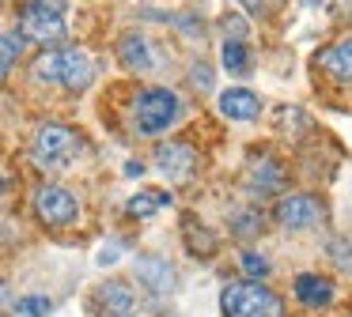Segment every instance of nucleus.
I'll return each instance as SVG.
<instances>
[{
  "mask_svg": "<svg viewBox=\"0 0 352 317\" xmlns=\"http://www.w3.org/2000/svg\"><path fill=\"white\" fill-rule=\"evenodd\" d=\"M122 317H133V314H122Z\"/></svg>",
  "mask_w": 352,
  "mask_h": 317,
  "instance_id": "25",
  "label": "nucleus"
},
{
  "mask_svg": "<svg viewBox=\"0 0 352 317\" xmlns=\"http://www.w3.org/2000/svg\"><path fill=\"white\" fill-rule=\"evenodd\" d=\"M118 57H122V64L129 68V72H152V68H155L152 42H148L144 34H137V30L118 42Z\"/></svg>",
  "mask_w": 352,
  "mask_h": 317,
  "instance_id": "9",
  "label": "nucleus"
},
{
  "mask_svg": "<svg viewBox=\"0 0 352 317\" xmlns=\"http://www.w3.org/2000/svg\"><path fill=\"white\" fill-rule=\"evenodd\" d=\"M54 314V302L46 294H23L16 302V317H50Z\"/></svg>",
  "mask_w": 352,
  "mask_h": 317,
  "instance_id": "20",
  "label": "nucleus"
},
{
  "mask_svg": "<svg viewBox=\"0 0 352 317\" xmlns=\"http://www.w3.org/2000/svg\"><path fill=\"white\" fill-rule=\"evenodd\" d=\"M155 170L170 181V185H182L197 174V151L182 140H167L155 148Z\"/></svg>",
  "mask_w": 352,
  "mask_h": 317,
  "instance_id": "8",
  "label": "nucleus"
},
{
  "mask_svg": "<svg viewBox=\"0 0 352 317\" xmlns=\"http://www.w3.org/2000/svg\"><path fill=\"white\" fill-rule=\"evenodd\" d=\"M318 68L337 83H352V34L329 45V49L318 57Z\"/></svg>",
  "mask_w": 352,
  "mask_h": 317,
  "instance_id": "10",
  "label": "nucleus"
},
{
  "mask_svg": "<svg viewBox=\"0 0 352 317\" xmlns=\"http://www.w3.org/2000/svg\"><path fill=\"white\" fill-rule=\"evenodd\" d=\"M231 226H235V234L239 238H254V234H261V226H265V219L258 215V211H235L231 215Z\"/></svg>",
  "mask_w": 352,
  "mask_h": 317,
  "instance_id": "21",
  "label": "nucleus"
},
{
  "mask_svg": "<svg viewBox=\"0 0 352 317\" xmlns=\"http://www.w3.org/2000/svg\"><path fill=\"white\" fill-rule=\"evenodd\" d=\"M167 204H170V193H163V189H140L137 196H129L125 211H129L133 219H148V215H155V211H163Z\"/></svg>",
  "mask_w": 352,
  "mask_h": 317,
  "instance_id": "15",
  "label": "nucleus"
},
{
  "mask_svg": "<svg viewBox=\"0 0 352 317\" xmlns=\"http://www.w3.org/2000/svg\"><path fill=\"white\" fill-rule=\"evenodd\" d=\"M19 53H23V38L19 34H0V80H8V72L19 60Z\"/></svg>",
  "mask_w": 352,
  "mask_h": 317,
  "instance_id": "17",
  "label": "nucleus"
},
{
  "mask_svg": "<svg viewBox=\"0 0 352 317\" xmlns=\"http://www.w3.org/2000/svg\"><path fill=\"white\" fill-rule=\"evenodd\" d=\"M223 317H284V306L261 279H231L220 291Z\"/></svg>",
  "mask_w": 352,
  "mask_h": 317,
  "instance_id": "4",
  "label": "nucleus"
},
{
  "mask_svg": "<svg viewBox=\"0 0 352 317\" xmlns=\"http://www.w3.org/2000/svg\"><path fill=\"white\" fill-rule=\"evenodd\" d=\"M31 75L65 91H84L95 80V60L84 49H76V45H61V49L38 53V60L31 64Z\"/></svg>",
  "mask_w": 352,
  "mask_h": 317,
  "instance_id": "1",
  "label": "nucleus"
},
{
  "mask_svg": "<svg viewBox=\"0 0 352 317\" xmlns=\"http://www.w3.org/2000/svg\"><path fill=\"white\" fill-rule=\"evenodd\" d=\"M186 246H190V253H212L216 249V238L205 231V226H197V219H186Z\"/></svg>",
  "mask_w": 352,
  "mask_h": 317,
  "instance_id": "18",
  "label": "nucleus"
},
{
  "mask_svg": "<svg viewBox=\"0 0 352 317\" xmlns=\"http://www.w3.org/2000/svg\"><path fill=\"white\" fill-rule=\"evenodd\" d=\"M223 68H228V72H246V68H250V53H246V45L239 42V38H228V42H223Z\"/></svg>",
  "mask_w": 352,
  "mask_h": 317,
  "instance_id": "19",
  "label": "nucleus"
},
{
  "mask_svg": "<svg viewBox=\"0 0 352 317\" xmlns=\"http://www.w3.org/2000/svg\"><path fill=\"white\" fill-rule=\"evenodd\" d=\"M322 204L314 200L311 193H288V196H280L276 200V211H273V219L284 226V231H311V226H318L322 223Z\"/></svg>",
  "mask_w": 352,
  "mask_h": 317,
  "instance_id": "7",
  "label": "nucleus"
},
{
  "mask_svg": "<svg viewBox=\"0 0 352 317\" xmlns=\"http://www.w3.org/2000/svg\"><path fill=\"white\" fill-rule=\"evenodd\" d=\"M95 302H99L102 314L122 317V314H129V309H133L137 294H133V287H129V283H102V287H99V294H95Z\"/></svg>",
  "mask_w": 352,
  "mask_h": 317,
  "instance_id": "14",
  "label": "nucleus"
},
{
  "mask_svg": "<svg viewBox=\"0 0 352 317\" xmlns=\"http://www.w3.org/2000/svg\"><path fill=\"white\" fill-rule=\"evenodd\" d=\"M137 276H140V283H144L152 294L170 291V283H175V272H170V264L160 261V257H140V261H137Z\"/></svg>",
  "mask_w": 352,
  "mask_h": 317,
  "instance_id": "13",
  "label": "nucleus"
},
{
  "mask_svg": "<svg viewBox=\"0 0 352 317\" xmlns=\"http://www.w3.org/2000/svg\"><path fill=\"white\" fill-rule=\"evenodd\" d=\"M69 30L65 0H27L19 8V38L23 42H57Z\"/></svg>",
  "mask_w": 352,
  "mask_h": 317,
  "instance_id": "5",
  "label": "nucleus"
},
{
  "mask_svg": "<svg viewBox=\"0 0 352 317\" xmlns=\"http://www.w3.org/2000/svg\"><path fill=\"white\" fill-rule=\"evenodd\" d=\"M239 4H243V8H250V12H258V8L265 4V0H239Z\"/></svg>",
  "mask_w": 352,
  "mask_h": 317,
  "instance_id": "23",
  "label": "nucleus"
},
{
  "mask_svg": "<svg viewBox=\"0 0 352 317\" xmlns=\"http://www.w3.org/2000/svg\"><path fill=\"white\" fill-rule=\"evenodd\" d=\"M220 113L228 121H254L261 113V102H258V95H254V91L231 87V91H223V95H220Z\"/></svg>",
  "mask_w": 352,
  "mask_h": 317,
  "instance_id": "11",
  "label": "nucleus"
},
{
  "mask_svg": "<svg viewBox=\"0 0 352 317\" xmlns=\"http://www.w3.org/2000/svg\"><path fill=\"white\" fill-rule=\"evenodd\" d=\"M296 298L311 309L329 306L333 302V283L326 276H318V272H303V276H296Z\"/></svg>",
  "mask_w": 352,
  "mask_h": 317,
  "instance_id": "12",
  "label": "nucleus"
},
{
  "mask_svg": "<svg viewBox=\"0 0 352 317\" xmlns=\"http://www.w3.org/2000/svg\"><path fill=\"white\" fill-rule=\"evenodd\" d=\"M250 185L261 189V193H269V189L284 185V166H280V158L261 155V163L254 166V174H250Z\"/></svg>",
  "mask_w": 352,
  "mask_h": 317,
  "instance_id": "16",
  "label": "nucleus"
},
{
  "mask_svg": "<svg viewBox=\"0 0 352 317\" xmlns=\"http://www.w3.org/2000/svg\"><path fill=\"white\" fill-rule=\"evenodd\" d=\"M80 155H84V136H80L76 128H69V125H57V121L42 125L38 132H34V140H31V158L46 174L69 170Z\"/></svg>",
  "mask_w": 352,
  "mask_h": 317,
  "instance_id": "2",
  "label": "nucleus"
},
{
  "mask_svg": "<svg viewBox=\"0 0 352 317\" xmlns=\"http://www.w3.org/2000/svg\"><path fill=\"white\" fill-rule=\"evenodd\" d=\"M0 317H4V287H0Z\"/></svg>",
  "mask_w": 352,
  "mask_h": 317,
  "instance_id": "24",
  "label": "nucleus"
},
{
  "mask_svg": "<svg viewBox=\"0 0 352 317\" xmlns=\"http://www.w3.org/2000/svg\"><path fill=\"white\" fill-rule=\"evenodd\" d=\"M34 215L46 226H69V223H76V215H80V200H76V193L65 189V185H42L38 193H34Z\"/></svg>",
  "mask_w": 352,
  "mask_h": 317,
  "instance_id": "6",
  "label": "nucleus"
},
{
  "mask_svg": "<svg viewBox=\"0 0 352 317\" xmlns=\"http://www.w3.org/2000/svg\"><path fill=\"white\" fill-rule=\"evenodd\" d=\"M243 272H246V279H265L269 276V261L261 253H243Z\"/></svg>",
  "mask_w": 352,
  "mask_h": 317,
  "instance_id": "22",
  "label": "nucleus"
},
{
  "mask_svg": "<svg viewBox=\"0 0 352 317\" xmlns=\"http://www.w3.org/2000/svg\"><path fill=\"white\" fill-rule=\"evenodd\" d=\"M182 113L186 106L170 87H148L133 102V125H137L140 136H163L182 121Z\"/></svg>",
  "mask_w": 352,
  "mask_h": 317,
  "instance_id": "3",
  "label": "nucleus"
}]
</instances>
